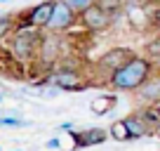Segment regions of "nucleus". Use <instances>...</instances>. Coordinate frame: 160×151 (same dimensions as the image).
I'll list each match as a JSON object with an SVG mask.
<instances>
[{
  "instance_id": "6",
  "label": "nucleus",
  "mask_w": 160,
  "mask_h": 151,
  "mask_svg": "<svg viewBox=\"0 0 160 151\" xmlns=\"http://www.w3.org/2000/svg\"><path fill=\"white\" fill-rule=\"evenodd\" d=\"M78 24V12L66 3V0H54V10H52L50 24H47L45 31H52V33H66L73 26Z\"/></svg>"
},
{
  "instance_id": "8",
  "label": "nucleus",
  "mask_w": 160,
  "mask_h": 151,
  "mask_svg": "<svg viewBox=\"0 0 160 151\" xmlns=\"http://www.w3.org/2000/svg\"><path fill=\"white\" fill-rule=\"evenodd\" d=\"M52 10H54V0H42V3L33 5L28 12H26V14H24V21H21V24H28V26H33V29L45 31V29H47V24H50Z\"/></svg>"
},
{
  "instance_id": "23",
  "label": "nucleus",
  "mask_w": 160,
  "mask_h": 151,
  "mask_svg": "<svg viewBox=\"0 0 160 151\" xmlns=\"http://www.w3.org/2000/svg\"><path fill=\"white\" fill-rule=\"evenodd\" d=\"M17 151H19V149H17Z\"/></svg>"
},
{
  "instance_id": "14",
  "label": "nucleus",
  "mask_w": 160,
  "mask_h": 151,
  "mask_svg": "<svg viewBox=\"0 0 160 151\" xmlns=\"http://www.w3.org/2000/svg\"><path fill=\"white\" fill-rule=\"evenodd\" d=\"M113 104H115V97L101 95V97H97V99L92 102V113H97V116H104V113H106V111H108Z\"/></svg>"
},
{
  "instance_id": "3",
  "label": "nucleus",
  "mask_w": 160,
  "mask_h": 151,
  "mask_svg": "<svg viewBox=\"0 0 160 151\" xmlns=\"http://www.w3.org/2000/svg\"><path fill=\"white\" fill-rule=\"evenodd\" d=\"M47 76H50L47 81L64 92H80V90H87L92 85L87 81V76L78 66H71V64H57Z\"/></svg>"
},
{
  "instance_id": "5",
  "label": "nucleus",
  "mask_w": 160,
  "mask_h": 151,
  "mask_svg": "<svg viewBox=\"0 0 160 151\" xmlns=\"http://www.w3.org/2000/svg\"><path fill=\"white\" fill-rule=\"evenodd\" d=\"M113 17H115V12H111V7H104L101 3H94V5H90L78 17V24L85 31H90V33H101V31H106L115 21Z\"/></svg>"
},
{
  "instance_id": "4",
  "label": "nucleus",
  "mask_w": 160,
  "mask_h": 151,
  "mask_svg": "<svg viewBox=\"0 0 160 151\" xmlns=\"http://www.w3.org/2000/svg\"><path fill=\"white\" fill-rule=\"evenodd\" d=\"M61 59H64V38H61V33L42 31L35 64L42 66V69H47V71H52L57 64H61Z\"/></svg>"
},
{
  "instance_id": "11",
  "label": "nucleus",
  "mask_w": 160,
  "mask_h": 151,
  "mask_svg": "<svg viewBox=\"0 0 160 151\" xmlns=\"http://www.w3.org/2000/svg\"><path fill=\"white\" fill-rule=\"evenodd\" d=\"M75 146L78 149H85V146H97V144H104L108 139V132L101 130V128H92V130L85 132H75Z\"/></svg>"
},
{
  "instance_id": "20",
  "label": "nucleus",
  "mask_w": 160,
  "mask_h": 151,
  "mask_svg": "<svg viewBox=\"0 0 160 151\" xmlns=\"http://www.w3.org/2000/svg\"><path fill=\"white\" fill-rule=\"evenodd\" d=\"M0 102H2V95H0Z\"/></svg>"
},
{
  "instance_id": "9",
  "label": "nucleus",
  "mask_w": 160,
  "mask_h": 151,
  "mask_svg": "<svg viewBox=\"0 0 160 151\" xmlns=\"http://www.w3.org/2000/svg\"><path fill=\"white\" fill-rule=\"evenodd\" d=\"M137 99L141 104H158L160 102V73H153L144 85L137 90Z\"/></svg>"
},
{
  "instance_id": "7",
  "label": "nucleus",
  "mask_w": 160,
  "mask_h": 151,
  "mask_svg": "<svg viewBox=\"0 0 160 151\" xmlns=\"http://www.w3.org/2000/svg\"><path fill=\"white\" fill-rule=\"evenodd\" d=\"M134 55H137V52L134 50H127V47H111V50H106L104 55L99 57V61H97V71L108 81L111 73L118 71L120 66L125 64L127 59H132Z\"/></svg>"
},
{
  "instance_id": "10",
  "label": "nucleus",
  "mask_w": 160,
  "mask_h": 151,
  "mask_svg": "<svg viewBox=\"0 0 160 151\" xmlns=\"http://www.w3.org/2000/svg\"><path fill=\"white\" fill-rule=\"evenodd\" d=\"M125 123H127V130H130V142L141 139V137H146V135H151V132H153L151 123L146 121L144 116H141V111H137V113H130V116H125Z\"/></svg>"
},
{
  "instance_id": "15",
  "label": "nucleus",
  "mask_w": 160,
  "mask_h": 151,
  "mask_svg": "<svg viewBox=\"0 0 160 151\" xmlns=\"http://www.w3.org/2000/svg\"><path fill=\"white\" fill-rule=\"evenodd\" d=\"M151 31L160 33V3H155L151 7Z\"/></svg>"
},
{
  "instance_id": "21",
  "label": "nucleus",
  "mask_w": 160,
  "mask_h": 151,
  "mask_svg": "<svg viewBox=\"0 0 160 151\" xmlns=\"http://www.w3.org/2000/svg\"><path fill=\"white\" fill-rule=\"evenodd\" d=\"M0 3H2V0H0Z\"/></svg>"
},
{
  "instance_id": "16",
  "label": "nucleus",
  "mask_w": 160,
  "mask_h": 151,
  "mask_svg": "<svg viewBox=\"0 0 160 151\" xmlns=\"http://www.w3.org/2000/svg\"><path fill=\"white\" fill-rule=\"evenodd\" d=\"M66 3H68V5L73 7L75 12H78V17H80V14H82V12H85L90 5H94L97 0H66Z\"/></svg>"
},
{
  "instance_id": "12",
  "label": "nucleus",
  "mask_w": 160,
  "mask_h": 151,
  "mask_svg": "<svg viewBox=\"0 0 160 151\" xmlns=\"http://www.w3.org/2000/svg\"><path fill=\"white\" fill-rule=\"evenodd\" d=\"M144 57L151 61V66H153L155 73H160V35H158V38H153L151 43H146Z\"/></svg>"
},
{
  "instance_id": "22",
  "label": "nucleus",
  "mask_w": 160,
  "mask_h": 151,
  "mask_svg": "<svg viewBox=\"0 0 160 151\" xmlns=\"http://www.w3.org/2000/svg\"><path fill=\"white\" fill-rule=\"evenodd\" d=\"M0 151H2V149H0Z\"/></svg>"
},
{
  "instance_id": "18",
  "label": "nucleus",
  "mask_w": 160,
  "mask_h": 151,
  "mask_svg": "<svg viewBox=\"0 0 160 151\" xmlns=\"http://www.w3.org/2000/svg\"><path fill=\"white\" fill-rule=\"evenodd\" d=\"M14 29V24H12L10 17H0V38H7V33Z\"/></svg>"
},
{
  "instance_id": "1",
  "label": "nucleus",
  "mask_w": 160,
  "mask_h": 151,
  "mask_svg": "<svg viewBox=\"0 0 160 151\" xmlns=\"http://www.w3.org/2000/svg\"><path fill=\"white\" fill-rule=\"evenodd\" d=\"M153 66L144 55H134L132 59H127L118 71L111 73V78L106 81V85L115 92H137L151 76H153Z\"/></svg>"
},
{
  "instance_id": "13",
  "label": "nucleus",
  "mask_w": 160,
  "mask_h": 151,
  "mask_svg": "<svg viewBox=\"0 0 160 151\" xmlns=\"http://www.w3.org/2000/svg\"><path fill=\"white\" fill-rule=\"evenodd\" d=\"M108 135H111V139H115V142H130V130H127L125 118H120V121H113V123H111Z\"/></svg>"
},
{
  "instance_id": "2",
  "label": "nucleus",
  "mask_w": 160,
  "mask_h": 151,
  "mask_svg": "<svg viewBox=\"0 0 160 151\" xmlns=\"http://www.w3.org/2000/svg\"><path fill=\"white\" fill-rule=\"evenodd\" d=\"M40 38L42 31L33 29L28 24H19L14 31L10 33V52L17 61L28 64V61L38 59V47H40Z\"/></svg>"
},
{
  "instance_id": "17",
  "label": "nucleus",
  "mask_w": 160,
  "mask_h": 151,
  "mask_svg": "<svg viewBox=\"0 0 160 151\" xmlns=\"http://www.w3.org/2000/svg\"><path fill=\"white\" fill-rule=\"evenodd\" d=\"M0 125H7V128H24L26 121H21V118H17V116H0Z\"/></svg>"
},
{
  "instance_id": "19",
  "label": "nucleus",
  "mask_w": 160,
  "mask_h": 151,
  "mask_svg": "<svg viewBox=\"0 0 160 151\" xmlns=\"http://www.w3.org/2000/svg\"><path fill=\"white\" fill-rule=\"evenodd\" d=\"M45 146H47V149H59V146H61V142H59V139L54 137V139H50V142H47Z\"/></svg>"
}]
</instances>
